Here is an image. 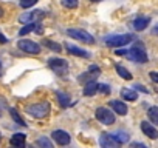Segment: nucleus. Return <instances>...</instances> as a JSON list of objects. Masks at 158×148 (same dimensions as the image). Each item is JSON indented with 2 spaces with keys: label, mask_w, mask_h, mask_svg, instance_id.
I'll use <instances>...</instances> for the list:
<instances>
[{
  "label": "nucleus",
  "mask_w": 158,
  "mask_h": 148,
  "mask_svg": "<svg viewBox=\"0 0 158 148\" xmlns=\"http://www.w3.org/2000/svg\"><path fill=\"white\" fill-rule=\"evenodd\" d=\"M50 110H51L50 102H37V103H31V105L27 107V113H28L30 116L36 117V119H44V117H47L48 113H50Z\"/></svg>",
  "instance_id": "f257e3e1"
},
{
  "label": "nucleus",
  "mask_w": 158,
  "mask_h": 148,
  "mask_svg": "<svg viewBox=\"0 0 158 148\" xmlns=\"http://www.w3.org/2000/svg\"><path fill=\"white\" fill-rule=\"evenodd\" d=\"M133 40V36L132 34H116V36H110L106 39V45L110 46V48H119V46H124L127 43H130Z\"/></svg>",
  "instance_id": "f03ea898"
},
{
  "label": "nucleus",
  "mask_w": 158,
  "mask_h": 148,
  "mask_svg": "<svg viewBox=\"0 0 158 148\" xmlns=\"http://www.w3.org/2000/svg\"><path fill=\"white\" fill-rule=\"evenodd\" d=\"M127 56L132 59V60H135V62H138V63H147V53H146V49H144V46L141 45V43H135L129 51H127Z\"/></svg>",
  "instance_id": "7ed1b4c3"
},
{
  "label": "nucleus",
  "mask_w": 158,
  "mask_h": 148,
  "mask_svg": "<svg viewBox=\"0 0 158 148\" xmlns=\"http://www.w3.org/2000/svg\"><path fill=\"white\" fill-rule=\"evenodd\" d=\"M47 62H48V66H50L56 74H59V76H64V74H67V71H68V63H67L65 59L51 57V59H48Z\"/></svg>",
  "instance_id": "20e7f679"
},
{
  "label": "nucleus",
  "mask_w": 158,
  "mask_h": 148,
  "mask_svg": "<svg viewBox=\"0 0 158 148\" xmlns=\"http://www.w3.org/2000/svg\"><path fill=\"white\" fill-rule=\"evenodd\" d=\"M67 34H68L70 37H73V39L79 40V42H84V43H89V45H93V43H95L93 36H92V34H89V33H87V31H84V29L70 28V29H67Z\"/></svg>",
  "instance_id": "39448f33"
},
{
  "label": "nucleus",
  "mask_w": 158,
  "mask_h": 148,
  "mask_svg": "<svg viewBox=\"0 0 158 148\" xmlns=\"http://www.w3.org/2000/svg\"><path fill=\"white\" fill-rule=\"evenodd\" d=\"M95 116H96V119H98L101 123H104V125H113V123H115V114H113V111H110L109 108L99 107V108L96 110Z\"/></svg>",
  "instance_id": "423d86ee"
},
{
  "label": "nucleus",
  "mask_w": 158,
  "mask_h": 148,
  "mask_svg": "<svg viewBox=\"0 0 158 148\" xmlns=\"http://www.w3.org/2000/svg\"><path fill=\"white\" fill-rule=\"evenodd\" d=\"M17 48L22 49L23 53H28V54H39V53L42 51L39 43H36V42H33V40H27V39L19 40V42H17Z\"/></svg>",
  "instance_id": "0eeeda50"
},
{
  "label": "nucleus",
  "mask_w": 158,
  "mask_h": 148,
  "mask_svg": "<svg viewBox=\"0 0 158 148\" xmlns=\"http://www.w3.org/2000/svg\"><path fill=\"white\" fill-rule=\"evenodd\" d=\"M45 17V13L40 11V10H36V11H31V13H25L19 17V22L20 23H31V22H39Z\"/></svg>",
  "instance_id": "6e6552de"
},
{
  "label": "nucleus",
  "mask_w": 158,
  "mask_h": 148,
  "mask_svg": "<svg viewBox=\"0 0 158 148\" xmlns=\"http://www.w3.org/2000/svg\"><path fill=\"white\" fill-rule=\"evenodd\" d=\"M51 137H53V140H54L57 145H68L70 140H71L70 134H68L67 131H64V130H56V131H53V133H51Z\"/></svg>",
  "instance_id": "1a4fd4ad"
},
{
  "label": "nucleus",
  "mask_w": 158,
  "mask_h": 148,
  "mask_svg": "<svg viewBox=\"0 0 158 148\" xmlns=\"http://www.w3.org/2000/svg\"><path fill=\"white\" fill-rule=\"evenodd\" d=\"M141 131L149 137V139H158V130L153 127V123H149L147 120H143L141 122Z\"/></svg>",
  "instance_id": "9d476101"
},
{
  "label": "nucleus",
  "mask_w": 158,
  "mask_h": 148,
  "mask_svg": "<svg viewBox=\"0 0 158 148\" xmlns=\"http://www.w3.org/2000/svg\"><path fill=\"white\" fill-rule=\"evenodd\" d=\"M65 48H67V51L71 54V56H77V57H85V59H89L90 57V53L89 51H85V49H82V48H79V46H76V45H71V43H65Z\"/></svg>",
  "instance_id": "9b49d317"
},
{
  "label": "nucleus",
  "mask_w": 158,
  "mask_h": 148,
  "mask_svg": "<svg viewBox=\"0 0 158 148\" xmlns=\"http://www.w3.org/2000/svg\"><path fill=\"white\" fill-rule=\"evenodd\" d=\"M110 107H112V110L116 113V114H119V116H126L127 114V105L124 103V102H121V100H112L110 102Z\"/></svg>",
  "instance_id": "f8f14e48"
},
{
  "label": "nucleus",
  "mask_w": 158,
  "mask_h": 148,
  "mask_svg": "<svg viewBox=\"0 0 158 148\" xmlns=\"http://www.w3.org/2000/svg\"><path fill=\"white\" fill-rule=\"evenodd\" d=\"M99 145L104 146V148H113V146H116L118 143L115 142V139H113L109 133H102L101 137H99Z\"/></svg>",
  "instance_id": "ddd939ff"
},
{
  "label": "nucleus",
  "mask_w": 158,
  "mask_h": 148,
  "mask_svg": "<svg viewBox=\"0 0 158 148\" xmlns=\"http://www.w3.org/2000/svg\"><path fill=\"white\" fill-rule=\"evenodd\" d=\"M149 23H150V19L149 17H138V19L133 20L132 25H133V29L135 31H144Z\"/></svg>",
  "instance_id": "4468645a"
},
{
  "label": "nucleus",
  "mask_w": 158,
  "mask_h": 148,
  "mask_svg": "<svg viewBox=\"0 0 158 148\" xmlns=\"http://www.w3.org/2000/svg\"><path fill=\"white\" fill-rule=\"evenodd\" d=\"M98 91V84L95 80H89L85 82V87H84V96H95Z\"/></svg>",
  "instance_id": "2eb2a0df"
},
{
  "label": "nucleus",
  "mask_w": 158,
  "mask_h": 148,
  "mask_svg": "<svg viewBox=\"0 0 158 148\" xmlns=\"http://www.w3.org/2000/svg\"><path fill=\"white\" fill-rule=\"evenodd\" d=\"M121 97L124 100H129V102H135L138 99V94L135 90H130V88H123L121 90Z\"/></svg>",
  "instance_id": "dca6fc26"
},
{
  "label": "nucleus",
  "mask_w": 158,
  "mask_h": 148,
  "mask_svg": "<svg viewBox=\"0 0 158 148\" xmlns=\"http://www.w3.org/2000/svg\"><path fill=\"white\" fill-rule=\"evenodd\" d=\"M110 136L115 139L116 143H127L129 139H130L129 133H126V131H115V133H112Z\"/></svg>",
  "instance_id": "f3484780"
},
{
  "label": "nucleus",
  "mask_w": 158,
  "mask_h": 148,
  "mask_svg": "<svg viewBox=\"0 0 158 148\" xmlns=\"http://www.w3.org/2000/svg\"><path fill=\"white\" fill-rule=\"evenodd\" d=\"M25 140H27V136L23 133H16L11 137V145H14V146H23L25 145Z\"/></svg>",
  "instance_id": "a211bd4d"
},
{
  "label": "nucleus",
  "mask_w": 158,
  "mask_h": 148,
  "mask_svg": "<svg viewBox=\"0 0 158 148\" xmlns=\"http://www.w3.org/2000/svg\"><path fill=\"white\" fill-rule=\"evenodd\" d=\"M42 45L47 46V48H50V49L54 51V53H60V51H62V45H60V43H56V42L48 40V39H44V40H42Z\"/></svg>",
  "instance_id": "6ab92c4d"
},
{
  "label": "nucleus",
  "mask_w": 158,
  "mask_h": 148,
  "mask_svg": "<svg viewBox=\"0 0 158 148\" xmlns=\"http://www.w3.org/2000/svg\"><path fill=\"white\" fill-rule=\"evenodd\" d=\"M37 28H39V23H37V22H31V23H27V25H25V26H23V28H22V29L19 31V36H22V37H23V36L30 34L31 31H34V29H37Z\"/></svg>",
  "instance_id": "aec40b11"
},
{
  "label": "nucleus",
  "mask_w": 158,
  "mask_h": 148,
  "mask_svg": "<svg viewBox=\"0 0 158 148\" xmlns=\"http://www.w3.org/2000/svg\"><path fill=\"white\" fill-rule=\"evenodd\" d=\"M115 69H116V72L119 74L123 79H126V80H132V74H130V71H129L127 68H124L123 65H116Z\"/></svg>",
  "instance_id": "412c9836"
},
{
  "label": "nucleus",
  "mask_w": 158,
  "mask_h": 148,
  "mask_svg": "<svg viewBox=\"0 0 158 148\" xmlns=\"http://www.w3.org/2000/svg\"><path fill=\"white\" fill-rule=\"evenodd\" d=\"M147 117L153 125H158V107H150L147 110Z\"/></svg>",
  "instance_id": "4be33fe9"
},
{
  "label": "nucleus",
  "mask_w": 158,
  "mask_h": 148,
  "mask_svg": "<svg viewBox=\"0 0 158 148\" xmlns=\"http://www.w3.org/2000/svg\"><path fill=\"white\" fill-rule=\"evenodd\" d=\"M56 96H57V100H59V103H60V107H62V108H67V107L70 105V97H68V94L57 91V93H56Z\"/></svg>",
  "instance_id": "5701e85b"
},
{
  "label": "nucleus",
  "mask_w": 158,
  "mask_h": 148,
  "mask_svg": "<svg viewBox=\"0 0 158 148\" xmlns=\"http://www.w3.org/2000/svg\"><path fill=\"white\" fill-rule=\"evenodd\" d=\"M10 114H11V117L14 119V122H16L17 125H20V127H27L25 120L20 117V114L17 113V110H16V108H10Z\"/></svg>",
  "instance_id": "b1692460"
},
{
  "label": "nucleus",
  "mask_w": 158,
  "mask_h": 148,
  "mask_svg": "<svg viewBox=\"0 0 158 148\" xmlns=\"http://www.w3.org/2000/svg\"><path fill=\"white\" fill-rule=\"evenodd\" d=\"M36 145H39V146H42V148H53V142H51L48 137H45V136L39 137V139L36 140Z\"/></svg>",
  "instance_id": "393cba45"
},
{
  "label": "nucleus",
  "mask_w": 158,
  "mask_h": 148,
  "mask_svg": "<svg viewBox=\"0 0 158 148\" xmlns=\"http://www.w3.org/2000/svg\"><path fill=\"white\" fill-rule=\"evenodd\" d=\"M62 5L68 10H76L79 5V0H62Z\"/></svg>",
  "instance_id": "a878e982"
},
{
  "label": "nucleus",
  "mask_w": 158,
  "mask_h": 148,
  "mask_svg": "<svg viewBox=\"0 0 158 148\" xmlns=\"http://www.w3.org/2000/svg\"><path fill=\"white\" fill-rule=\"evenodd\" d=\"M37 3V0H20V6L22 8H31Z\"/></svg>",
  "instance_id": "bb28decb"
},
{
  "label": "nucleus",
  "mask_w": 158,
  "mask_h": 148,
  "mask_svg": "<svg viewBox=\"0 0 158 148\" xmlns=\"http://www.w3.org/2000/svg\"><path fill=\"white\" fill-rule=\"evenodd\" d=\"M98 91H101L104 94H109L110 93V87L106 85V84H98Z\"/></svg>",
  "instance_id": "cd10ccee"
},
{
  "label": "nucleus",
  "mask_w": 158,
  "mask_h": 148,
  "mask_svg": "<svg viewBox=\"0 0 158 148\" xmlns=\"http://www.w3.org/2000/svg\"><path fill=\"white\" fill-rule=\"evenodd\" d=\"M149 76H150V79H152L155 84H158V71H150Z\"/></svg>",
  "instance_id": "c85d7f7f"
},
{
  "label": "nucleus",
  "mask_w": 158,
  "mask_h": 148,
  "mask_svg": "<svg viewBox=\"0 0 158 148\" xmlns=\"http://www.w3.org/2000/svg\"><path fill=\"white\" fill-rule=\"evenodd\" d=\"M89 71H90V72H95V74H96V76H98V74L101 72V68H99V66H96V65H92Z\"/></svg>",
  "instance_id": "c756f323"
},
{
  "label": "nucleus",
  "mask_w": 158,
  "mask_h": 148,
  "mask_svg": "<svg viewBox=\"0 0 158 148\" xmlns=\"http://www.w3.org/2000/svg\"><path fill=\"white\" fill-rule=\"evenodd\" d=\"M127 51H129V49H116L115 53H116L118 56H126V54H127Z\"/></svg>",
  "instance_id": "7c9ffc66"
},
{
  "label": "nucleus",
  "mask_w": 158,
  "mask_h": 148,
  "mask_svg": "<svg viewBox=\"0 0 158 148\" xmlns=\"http://www.w3.org/2000/svg\"><path fill=\"white\" fill-rule=\"evenodd\" d=\"M135 90H138V91H141V93H147V90H146L143 85H135Z\"/></svg>",
  "instance_id": "2f4dec72"
},
{
  "label": "nucleus",
  "mask_w": 158,
  "mask_h": 148,
  "mask_svg": "<svg viewBox=\"0 0 158 148\" xmlns=\"http://www.w3.org/2000/svg\"><path fill=\"white\" fill-rule=\"evenodd\" d=\"M6 42H8V39H6L2 33H0V43H6Z\"/></svg>",
  "instance_id": "473e14b6"
},
{
  "label": "nucleus",
  "mask_w": 158,
  "mask_h": 148,
  "mask_svg": "<svg viewBox=\"0 0 158 148\" xmlns=\"http://www.w3.org/2000/svg\"><path fill=\"white\" fill-rule=\"evenodd\" d=\"M152 34H153V36H158V23L152 28Z\"/></svg>",
  "instance_id": "72a5a7b5"
},
{
  "label": "nucleus",
  "mask_w": 158,
  "mask_h": 148,
  "mask_svg": "<svg viewBox=\"0 0 158 148\" xmlns=\"http://www.w3.org/2000/svg\"><path fill=\"white\" fill-rule=\"evenodd\" d=\"M5 107V100H2L0 99V117H2V108Z\"/></svg>",
  "instance_id": "f704fd0d"
},
{
  "label": "nucleus",
  "mask_w": 158,
  "mask_h": 148,
  "mask_svg": "<svg viewBox=\"0 0 158 148\" xmlns=\"http://www.w3.org/2000/svg\"><path fill=\"white\" fill-rule=\"evenodd\" d=\"M3 14H5V11H3V8H2V6H0V19L3 17Z\"/></svg>",
  "instance_id": "c9c22d12"
},
{
  "label": "nucleus",
  "mask_w": 158,
  "mask_h": 148,
  "mask_svg": "<svg viewBox=\"0 0 158 148\" xmlns=\"http://www.w3.org/2000/svg\"><path fill=\"white\" fill-rule=\"evenodd\" d=\"M133 146H144V143H138V142H135V143H132Z\"/></svg>",
  "instance_id": "e433bc0d"
},
{
  "label": "nucleus",
  "mask_w": 158,
  "mask_h": 148,
  "mask_svg": "<svg viewBox=\"0 0 158 148\" xmlns=\"http://www.w3.org/2000/svg\"><path fill=\"white\" fill-rule=\"evenodd\" d=\"M0 71H2V62H0Z\"/></svg>",
  "instance_id": "4c0bfd02"
},
{
  "label": "nucleus",
  "mask_w": 158,
  "mask_h": 148,
  "mask_svg": "<svg viewBox=\"0 0 158 148\" xmlns=\"http://www.w3.org/2000/svg\"><path fill=\"white\" fill-rule=\"evenodd\" d=\"M92 2H101V0H92Z\"/></svg>",
  "instance_id": "58836bf2"
},
{
  "label": "nucleus",
  "mask_w": 158,
  "mask_h": 148,
  "mask_svg": "<svg viewBox=\"0 0 158 148\" xmlns=\"http://www.w3.org/2000/svg\"><path fill=\"white\" fill-rule=\"evenodd\" d=\"M0 137H2V134H0Z\"/></svg>",
  "instance_id": "ea45409f"
}]
</instances>
